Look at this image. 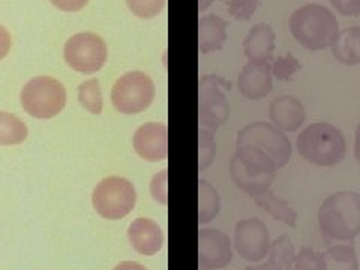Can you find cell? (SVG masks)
Returning a JSON list of instances; mask_svg holds the SVG:
<instances>
[{
	"instance_id": "3957f363",
	"label": "cell",
	"mask_w": 360,
	"mask_h": 270,
	"mask_svg": "<svg viewBox=\"0 0 360 270\" xmlns=\"http://www.w3.org/2000/svg\"><path fill=\"white\" fill-rule=\"evenodd\" d=\"M288 27L296 42L309 51L330 47L340 32V25L332 11L315 4L297 8L288 20Z\"/></svg>"
},
{
	"instance_id": "9c48e42d",
	"label": "cell",
	"mask_w": 360,
	"mask_h": 270,
	"mask_svg": "<svg viewBox=\"0 0 360 270\" xmlns=\"http://www.w3.org/2000/svg\"><path fill=\"white\" fill-rule=\"evenodd\" d=\"M107 44L96 33H75L66 41L63 56L68 66L82 74H95L107 62Z\"/></svg>"
},
{
	"instance_id": "7a4b0ae2",
	"label": "cell",
	"mask_w": 360,
	"mask_h": 270,
	"mask_svg": "<svg viewBox=\"0 0 360 270\" xmlns=\"http://www.w3.org/2000/svg\"><path fill=\"white\" fill-rule=\"evenodd\" d=\"M319 227L328 240H353L360 233V194L340 191L329 195L319 209Z\"/></svg>"
},
{
	"instance_id": "603a6c76",
	"label": "cell",
	"mask_w": 360,
	"mask_h": 270,
	"mask_svg": "<svg viewBox=\"0 0 360 270\" xmlns=\"http://www.w3.org/2000/svg\"><path fill=\"white\" fill-rule=\"evenodd\" d=\"M221 209L219 193L207 180H198V224L205 225L218 217Z\"/></svg>"
},
{
	"instance_id": "74e56055",
	"label": "cell",
	"mask_w": 360,
	"mask_h": 270,
	"mask_svg": "<svg viewBox=\"0 0 360 270\" xmlns=\"http://www.w3.org/2000/svg\"><path fill=\"white\" fill-rule=\"evenodd\" d=\"M245 270H274L272 267H270L267 263H264V264H257V266H250V267H246Z\"/></svg>"
},
{
	"instance_id": "4316f807",
	"label": "cell",
	"mask_w": 360,
	"mask_h": 270,
	"mask_svg": "<svg viewBox=\"0 0 360 270\" xmlns=\"http://www.w3.org/2000/svg\"><path fill=\"white\" fill-rule=\"evenodd\" d=\"M217 153V143L213 132L198 128V172H205L212 165Z\"/></svg>"
},
{
	"instance_id": "d6a6232c",
	"label": "cell",
	"mask_w": 360,
	"mask_h": 270,
	"mask_svg": "<svg viewBox=\"0 0 360 270\" xmlns=\"http://www.w3.org/2000/svg\"><path fill=\"white\" fill-rule=\"evenodd\" d=\"M50 2L65 13H77L89 4V0H50Z\"/></svg>"
},
{
	"instance_id": "7c38bea8",
	"label": "cell",
	"mask_w": 360,
	"mask_h": 270,
	"mask_svg": "<svg viewBox=\"0 0 360 270\" xmlns=\"http://www.w3.org/2000/svg\"><path fill=\"white\" fill-rule=\"evenodd\" d=\"M134 149L149 162H161L168 156V128L160 122L144 123L134 134Z\"/></svg>"
},
{
	"instance_id": "836d02e7",
	"label": "cell",
	"mask_w": 360,
	"mask_h": 270,
	"mask_svg": "<svg viewBox=\"0 0 360 270\" xmlns=\"http://www.w3.org/2000/svg\"><path fill=\"white\" fill-rule=\"evenodd\" d=\"M11 42H13V39H11V33L6 30V27L0 25V60L5 59L8 56L11 50Z\"/></svg>"
},
{
	"instance_id": "7402d4cb",
	"label": "cell",
	"mask_w": 360,
	"mask_h": 270,
	"mask_svg": "<svg viewBox=\"0 0 360 270\" xmlns=\"http://www.w3.org/2000/svg\"><path fill=\"white\" fill-rule=\"evenodd\" d=\"M296 250L291 239L287 234L279 236L269 245L267 251V264L274 270H292L295 269Z\"/></svg>"
},
{
	"instance_id": "ac0fdd59",
	"label": "cell",
	"mask_w": 360,
	"mask_h": 270,
	"mask_svg": "<svg viewBox=\"0 0 360 270\" xmlns=\"http://www.w3.org/2000/svg\"><path fill=\"white\" fill-rule=\"evenodd\" d=\"M230 176L236 186L248 195L254 197L266 189H270L276 174H255L248 170L234 155L230 161Z\"/></svg>"
},
{
	"instance_id": "f1b7e54d",
	"label": "cell",
	"mask_w": 360,
	"mask_h": 270,
	"mask_svg": "<svg viewBox=\"0 0 360 270\" xmlns=\"http://www.w3.org/2000/svg\"><path fill=\"white\" fill-rule=\"evenodd\" d=\"M260 5V0H227L229 14L239 21H250Z\"/></svg>"
},
{
	"instance_id": "277c9868",
	"label": "cell",
	"mask_w": 360,
	"mask_h": 270,
	"mask_svg": "<svg viewBox=\"0 0 360 270\" xmlns=\"http://www.w3.org/2000/svg\"><path fill=\"white\" fill-rule=\"evenodd\" d=\"M299 155L319 167L340 165L347 156V141L341 129L328 122H315L303 129L296 140Z\"/></svg>"
},
{
	"instance_id": "8992f818",
	"label": "cell",
	"mask_w": 360,
	"mask_h": 270,
	"mask_svg": "<svg viewBox=\"0 0 360 270\" xmlns=\"http://www.w3.org/2000/svg\"><path fill=\"white\" fill-rule=\"evenodd\" d=\"M231 83L219 75H201L198 84V123L200 128L215 132L230 117V104L225 92Z\"/></svg>"
},
{
	"instance_id": "cb8c5ba5",
	"label": "cell",
	"mask_w": 360,
	"mask_h": 270,
	"mask_svg": "<svg viewBox=\"0 0 360 270\" xmlns=\"http://www.w3.org/2000/svg\"><path fill=\"white\" fill-rule=\"evenodd\" d=\"M27 139V127L15 115L0 111V146L20 144Z\"/></svg>"
},
{
	"instance_id": "484cf974",
	"label": "cell",
	"mask_w": 360,
	"mask_h": 270,
	"mask_svg": "<svg viewBox=\"0 0 360 270\" xmlns=\"http://www.w3.org/2000/svg\"><path fill=\"white\" fill-rule=\"evenodd\" d=\"M270 70H272V75L276 80L291 82L295 75L303 70V65L291 53H287L270 63Z\"/></svg>"
},
{
	"instance_id": "5bb4252c",
	"label": "cell",
	"mask_w": 360,
	"mask_h": 270,
	"mask_svg": "<svg viewBox=\"0 0 360 270\" xmlns=\"http://www.w3.org/2000/svg\"><path fill=\"white\" fill-rule=\"evenodd\" d=\"M272 125L283 132H296L305 123L307 111L296 96L284 95L274 99L269 105Z\"/></svg>"
},
{
	"instance_id": "44dd1931",
	"label": "cell",
	"mask_w": 360,
	"mask_h": 270,
	"mask_svg": "<svg viewBox=\"0 0 360 270\" xmlns=\"http://www.w3.org/2000/svg\"><path fill=\"white\" fill-rule=\"evenodd\" d=\"M319 270H359V258L352 245H335L320 254Z\"/></svg>"
},
{
	"instance_id": "d4e9b609",
	"label": "cell",
	"mask_w": 360,
	"mask_h": 270,
	"mask_svg": "<svg viewBox=\"0 0 360 270\" xmlns=\"http://www.w3.org/2000/svg\"><path fill=\"white\" fill-rule=\"evenodd\" d=\"M78 99H80V104L92 115L103 112V92H101L99 82L96 78L80 84V87H78Z\"/></svg>"
},
{
	"instance_id": "5b68a950",
	"label": "cell",
	"mask_w": 360,
	"mask_h": 270,
	"mask_svg": "<svg viewBox=\"0 0 360 270\" xmlns=\"http://www.w3.org/2000/svg\"><path fill=\"white\" fill-rule=\"evenodd\" d=\"M21 107L29 116L51 119L59 115L66 104V90L51 77H35L21 89Z\"/></svg>"
},
{
	"instance_id": "e0dca14e",
	"label": "cell",
	"mask_w": 360,
	"mask_h": 270,
	"mask_svg": "<svg viewBox=\"0 0 360 270\" xmlns=\"http://www.w3.org/2000/svg\"><path fill=\"white\" fill-rule=\"evenodd\" d=\"M229 22L218 15H205L198 21V49L201 54L218 51L227 41Z\"/></svg>"
},
{
	"instance_id": "30bf717a",
	"label": "cell",
	"mask_w": 360,
	"mask_h": 270,
	"mask_svg": "<svg viewBox=\"0 0 360 270\" xmlns=\"http://www.w3.org/2000/svg\"><path fill=\"white\" fill-rule=\"evenodd\" d=\"M236 251L250 263L262 262L269 251V231L260 218H246L236 224L234 229Z\"/></svg>"
},
{
	"instance_id": "e575fe53",
	"label": "cell",
	"mask_w": 360,
	"mask_h": 270,
	"mask_svg": "<svg viewBox=\"0 0 360 270\" xmlns=\"http://www.w3.org/2000/svg\"><path fill=\"white\" fill-rule=\"evenodd\" d=\"M112 270H148L143 264L135 263V262H122Z\"/></svg>"
},
{
	"instance_id": "ffe728a7",
	"label": "cell",
	"mask_w": 360,
	"mask_h": 270,
	"mask_svg": "<svg viewBox=\"0 0 360 270\" xmlns=\"http://www.w3.org/2000/svg\"><path fill=\"white\" fill-rule=\"evenodd\" d=\"M251 198L258 207L267 212L275 221L283 222L291 229H295L297 225V212L288 205V201L279 198L274 191L266 189L263 193L257 194Z\"/></svg>"
},
{
	"instance_id": "8fae6325",
	"label": "cell",
	"mask_w": 360,
	"mask_h": 270,
	"mask_svg": "<svg viewBox=\"0 0 360 270\" xmlns=\"http://www.w3.org/2000/svg\"><path fill=\"white\" fill-rule=\"evenodd\" d=\"M233 260L229 236L215 229L198 231V270H218Z\"/></svg>"
},
{
	"instance_id": "f546056e",
	"label": "cell",
	"mask_w": 360,
	"mask_h": 270,
	"mask_svg": "<svg viewBox=\"0 0 360 270\" xmlns=\"http://www.w3.org/2000/svg\"><path fill=\"white\" fill-rule=\"evenodd\" d=\"M150 194L155 201L162 206L168 205V170L164 168L160 173L152 177L150 182Z\"/></svg>"
},
{
	"instance_id": "52a82bcc",
	"label": "cell",
	"mask_w": 360,
	"mask_h": 270,
	"mask_svg": "<svg viewBox=\"0 0 360 270\" xmlns=\"http://www.w3.org/2000/svg\"><path fill=\"white\" fill-rule=\"evenodd\" d=\"M137 193L131 180L120 176H108L101 180L92 194L94 209L105 219L117 221L132 212Z\"/></svg>"
},
{
	"instance_id": "4dcf8cb0",
	"label": "cell",
	"mask_w": 360,
	"mask_h": 270,
	"mask_svg": "<svg viewBox=\"0 0 360 270\" xmlns=\"http://www.w3.org/2000/svg\"><path fill=\"white\" fill-rule=\"evenodd\" d=\"M320 254L311 246H303L295 258V270H319Z\"/></svg>"
},
{
	"instance_id": "83f0119b",
	"label": "cell",
	"mask_w": 360,
	"mask_h": 270,
	"mask_svg": "<svg viewBox=\"0 0 360 270\" xmlns=\"http://www.w3.org/2000/svg\"><path fill=\"white\" fill-rule=\"evenodd\" d=\"M167 0H127L131 13L141 20H150L160 15Z\"/></svg>"
},
{
	"instance_id": "9a60e30c",
	"label": "cell",
	"mask_w": 360,
	"mask_h": 270,
	"mask_svg": "<svg viewBox=\"0 0 360 270\" xmlns=\"http://www.w3.org/2000/svg\"><path fill=\"white\" fill-rule=\"evenodd\" d=\"M128 238L134 250L146 257L158 254L164 245L162 229L149 218L134 219L128 229Z\"/></svg>"
},
{
	"instance_id": "d6986e66",
	"label": "cell",
	"mask_w": 360,
	"mask_h": 270,
	"mask_svg": "<svg viewBox=\"0 0 360 270\" xmlns=\"http://www.w3.org/2000/svg\"><path fill=\"white\" fill-rule=\"evenodd\" d=\"M332 56L344 66H357L360 63V26L347 27L338 32L330 44Z\"/></svg>"
},
{
	"instance_id": "2e32d148",
	"label": "cell",
	"mask_w": 360,
	"mask_h": 270,
	"mask_svg": "<svg viewBox=\"0 0 360 270\" xmlns=\"http://www.w3.org/2000/svg\"><path fill=\"white\" fill-rule=\"evenodd\" d=\"M275 30L267 22L252 26L243 41V53L250 62H270L275 51Z\"/></svg>"
},
{
	"instance_id": "1f68e13d",
	"label": "cell",
	"mask_w": 360,
	"mask_h": 270,
	"mask_svg": "<svg viewBox=\"0 0 360 270\" xmlns=\"http://www.w3.org/2000/svg\"><path fill=\"white\" fill-rule=\"evenodd\" d=\"M338 14L344 17H360V0H330Z\"/></svg>"
},
{
	"instance_id": "8d00e7d4",
	"label": "cell",
	"mask_w": 360,
	"mask_h": 270,
	"mask_svg": "<svg viewBox=\"0 0 360 270\" xmlns=\"http://www.w3.org/2000/svg\"><path fill=\"white\" fill-rule=\"evenodd\" d=\"M215 2V0H198V11L200 13H205V11Z\"/></svg>"
},
{
	"instance_id": "4fadbf2b",
	"label": "cell",
	"mask_w": 360,
	"mask_h": 270,
	"mask_svg": "<svg viewBox=\"0 0 360 270\" xmlns=\"http://www.w3.org/2000/svg\"><path fill=\"white\" fill-rule=\"evenodd\" d=\"M239 92L251 101L266 98L274 87V75L270 62H248L239 74Z\"/></svg>"
},
{
	"instance_id": "6da1fadb",
	"label": "cell",
	"mask_w": 360,
	"mask_h": 270,
	"mask_svg": "<svg viewBox=\"0 0 360 270\" xmlns=\"http://www.w3.org/2000/svg\"><path fill=\"white\" fill-rule=\"evenodd\" d=\"M234 155L255 174H276L290 162L291 143L270 123L252 122L239 131Z\"/></svg>"
},
{
	"instance_id": "ba28073f",
	"label": "cell",
	"mask_w": 360,
	"mask_h": 270,
	"mask_svg": "<svg viewBox=\"0 0 360 270\" xmlns=\"http://www.w3.org/2000/svg\"><path fill=\"white\" fill-rule=\"evenodd\" d=\"M153 99V80L141 71H131L119 77L111 89V103L122 115H139L152 105Z\"/></svg>"
},
{
	"instance_id": "d590c367",
	"label": "cell",
	"mask_w": 360,
	"mask_h": 270,
	"mask_svg": "<svg viewBox=\"0 0 360 270\" xmlns=\"http://www.w3.org/2000/svg\"><path fill=\"white\" fill-rule=\"evenodd\" d=\"M354 156L357 162L360 164V122L356 128V139H354Z\"/></svg>"
}]
</instances>
